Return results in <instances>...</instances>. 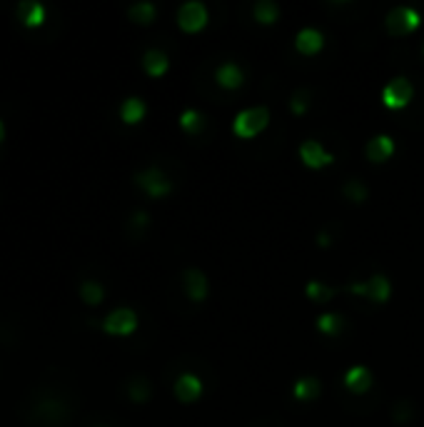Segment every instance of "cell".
Returning a JSON list of instances; mask_svg holds the SVG:
<instances>
[{
	"instance_id": "cell-1",
	"label": "cell",
	"mask_w": 424,
	"mask_h": 427,
	"mask_svg": "<svg viewBox=\"0 0 424 427\" xmlns=\"http://www.w3.org/2000/svg\"><path fill=\"white\" fill-rule=\"evenodd\" d=\"M270 125V108L267 105H255L247 111L237 113L233 120V132L239 140H252Z\"/></svg>"
},
{
	"instance_id": "cell-2",
	"label": "cell",
	"mask_w": 424,
	"mask_h": 427,
	"mask_svg": "<svg viewBox=\"0 0 424 427\" xmlns=\"http://www.w3.org/2000/svg\"><path fill=\"white\" fill-rule=\"evenodd\" d=\"M135 185L143 190L145 195H150L152 200H160V198H167L172 193V180L170 175L160 168H145V170L135 172Z\"/></svg>"
},
{
	"instance_id": "cell-3",
	"label": "cell",
	"mask_w": 424,
	"mask_h": 427,
	"mask_svg": "<svg viewBox=\"0 0 424 427\" xmlns=\"http://www.w3.org/2000/svg\"><path fill=\"white\" fill-rule=\"evenodd\" d=\"M422 25V15L410 5H397L392 8L387 18H384V28L392 38H404V35L414 33Z\"/></svg>"
},
{
	"instance_id": "cell-4",
	"label": "cell",
	"mask_w": 424,
	"mask_h": 427,
	"mask_svg": "<svg viewBox=\"0 0 424 427\" xmlns=\"http://www.w3.org/2000/svg\"><path fill=\"white\" fill-rule=\"evenodd\" d=\"M412 100H414V85L410 83V78H392L382 88V105L387 111H404L412 105Z\"/></svg>"
},
{
	"instance_id": "cell-5",
	"label": "cell",
	"mask_w": 424,
	"mask_h": 427,
	"mask_svg": "<svg viewBox=\"0 0 424 427\" xmlns=\"http://www.w3.org/2000/svg\"><path fill=\"white\" fill-rule=\"evenodd\" d=\"M207 21H210L207 8L200 0H190V3H182L178 8V25L185 33H200L207 25Z\"/></svg>"
},
{
	"instance_id": "cell-6",
	"label": "cell",
	"mask_w": 424,
	"mask_h": 427,
	"mask_svg": "<svg viewBox=\"0 0 424 427\" xmlns=\"http://www.w3.org/2000/svg\"><path fill=\"white\" fill-rule=\"evenodd\" d=\"M135 327H137V315L130 308H117V310H113L103 320V330L108 332V335H117V338L132 335Z\"/></svg>"
},
{
	"instance_id": "cell-7",
	"label": "cell",
	"mask_w": 424,
	"mask_h": 427,
	"mask_svg": "<svg viewBox=\"0 0 424 427\" xmlns=\"http://www.w3.org/2000/svg\"><path fill=\"white\" fill-rule=\"evenodd\" d=\"M182 290H185V295L190 303L200 305V303H205L207 295H210V280H207V275L202 270L187 268L185 273H182Z\"/></svg>"
},
{
	"instance_id": "cell-8",
	"label": "cell",
	"mask_w": 424,
	"mask_h": 427,
	"mask_svg": "<svg viewBox=\"0 0 424 427\" xmlns=\"http://www.w3.org/2000/svg\"><path fill=\"white\" fill-rule=\"evenodd\" d=\"M202 380L195 375V372H180L178 378H175V385H172V393L180 402H185V405H192V402H198L202 397Z\"/></svg>"
},
{
	"instance_id": "cell-9",
	"label": "cell",
	"mask_w": 424,
	"mask_h": 427,
	"mask_svg": "<svg viewBox=\"0 0 424 427\" xmlns=\"http://www.w3.org/2000/svg\"><path fill=\"white\" fill-rule=\"evenodd\" d=\"M297 152H300L302 165L309 168V170H322V168H327L335 163V155L325 150L322 143H317V140H305Z\"/></svg>"
},
{
	"instance_id": "cell-10",
	"label": "cell",
	"mask_w": 424,
	"mask_h": 427,
	"mask_svg": "<svg viewBox=\"0 0 424 427\" xmlns=\"http://www.w3.org/2000/svg\"><path fill=\"white\" fill-rule=\"evenodd\" d=\"M394 155V140L390 135H375L370 143L364 145V158L370 160L372 165H382Z\"/></svg>"
},
{
	"instance_id": "cell-11",
	"label": "cell",
	"mask_w": 424,
	"mask_h": 427,
	"mask_svg": "<svg viewBox=\"0 0 424 427\" xmlns=\"http://www.w3.org/2000/svg\"><path fill=\"white\" fill-rule=\"evenodd\" d=\"M372 385H375V378H372L370 367L364 365H355L349 367L347 372H344V387H347L352 395H364L370 393Z\"/></svg>"
},
{
	"instance_id": "cell-12",
	"label": "cell",
	"mask_w": 424,
	"mask_h": 427,
	"mask_svg": "<svg viewBox=\"0 0 424 427\" xmlns=\"http://www.w3.org/2000/svg\"><path fill=\"white\" fill-rule=\"evenodd\" d=\"M392 295V283L387 275H372L370 280H364V297L370 300V303L375 305H384L387 300H390Z\"/></svg>"
},
{
	"instance_id": "cell-13",
	"label": "cell",
	"mask_w": 424,
	"mask_h": 427,
	"mask_svg": "<svg viewBox=\"0 0 424 427\" xmlns=\"http://www.w3.org/2000/svg\"><path fill=\"white\" fill-rule=\"evenodd\" d=\"M215 83L222 90H237L245 83V73H242V68H239L237 62H222L215 70Z\"/></svg>"
},
{
	"instance_id": "cell-14",
	"label": "cell",
	"mask_w": 424,
	"mask_h": 427,
	"mask_svg": "<svg viewBox=\"0 0 424 427\" xmlns=\"http://www.w3.org/2000/svg\"><path fill=\"white\" fill-rule=\"evenodd\" d=\"M294 48L300 50L302 56H317L325 48V35L317 28H302L294 35Z\"/></svg>"
},
{
	"instance_id": "cell-15",
	"label": "cell",
	"mask_w": 424,
	"mask_h": 427,
	"mask_svg": "<svg viewBox=\"0 0 424 427\" xmlns=\"http://www.w3.org/2000/svg\"><path fill=\"white\" fill-rule=\"evenodd\" d=\"M315 325L325 338L335 340V338H340L344 330H347V317H344L342 312H325V315L317 317Z\"/></svg>"
},
{
	"instance_id": "cell-16",
	"label": "cell",
	"mask_w": 424,
	"mask_h": 427,
	"mask_svg": "<svg viewBox=\"0 0 424 427\" xmlns=\"http://www.w3.org/2000/svg\"><path fill=\"white\" fill-rule=\"evenodd\" d=\"M292 395H294V400H300V402H315L322 395V382L315 375H305V378H300L294 382Z\"/></svg>"
},
{
	"instance_id": "cell-17",
	"label": "cell",
	"mask_w": 424,
	"mask_h": 427,
	"mask_svg": "<svg viewBox=\"0 0 424 427\" xmlns=\"http://www.w3.org/2000/svg\"><path fill=\"white\" fill-rule=\"evenodd\" d=\"M167 68H170V60H167V56H165L163 50H158V48L145 50L143 70L148 73V76L150 78H163L165 73H167Z\"/></svg>"
},
{
	"instance_id": "cell-18",
	"label": "cell",
	"mask_w": 424,
	"mask_h": 427,
	"mask_svg": "<svg viewBox=\"0 0 424 427\" xmlns=\"http://www.w3.org/2000/svg\"><path fill=\"white\" fill-rule=\"evenodd\" d=\"M18 21L25 28H38L45 21V8L40 3H33V0H23L21 5H18Z\"/></svg>"
},
{
	"instance_id": "cell-19",
	"label": "cell",
	"mask_w": 424,
	"mask_h": 427,
	"mask_svg": "<svg viewBox=\"0 0 424 427\" xmlns=\"http://www.w3.org/2000/svg\"><path fill=\"white\" fill-rule=\"evenodd\" d=\"M145 115H148V105H145V100H140V97H128L123 105H120V117H123L125 125H137L143 123Z\"/></svg>"
},
{
	"instance_id": "cell-20",
	"label": "cell",
	"mask_w": 424,
	"mask_h": 427,
	"mask_svg": "<svg viewBox=\"0 0 424 427\" xmlns=\"http://www.w3.org/2000/svg\"><path fill=\"white\" fill-rule=\"evenodd\" d=\"M252 18L260 25H274L280 21V5L274 0H257L252 5Z\"/></svg>"
},
{
	"instance_id": "cell-21",
	"label": "cell",
	"mask_w": 424,
	"mask_h": 427,
	"mask_svg": "<svg viewBox=\"0 0 424 427\" xmlns=\"http://www.w3.org/2000/svg\"><path fill=\"white\" fill-rule=\"evenodd\" d=\"M128 397H130L135 405H145V402L152 397L150 380L145 378V375H135V378L128 380Z\"/></svg>"
},
{
	"instance_id": "cell-22",
	"label": "cell",
	"mask_w": 424,
	"mask_h": 427,
	"mask_svg": "<svg viewBox=\"0 0 424 427\" xmlns=\"http://www.w3.org/2000/svg\"><path fill=\"white\" fill-rule=\"evenodd\" d=\"M305 295H307V300H312V303L325 305V303H332V300H335L337 288L322 283V280H309V283L305 285Z\"/></svg>"
},
{
	"instance_id": "cell-23",
	"label": "cell",
	"mask_w": 424,
	"mask_h": 427,
	"mask_svg": "<svg viewBox=\"0 0 424 427\" xmlns=\"http://www.w3.org/2000/svg\"><path fill=\"white\" fill-rule=\"evenodd\" d=\"M155 15H158V5H155V3H148V0L128 8V18H130L135 25H150V23L155 21Z\"/></svg>"
},
{
	"instance_id": "cell-24",
	"label": "cell",
	"mask_w": 424,
	"mask_h": 427,
	"mask_svg": "<svg viewBox=\"0 0 424 427\" xmlns=\"http://www.w3.org/2000/svg\"><path fill=\"white\" fill-rule=\"evenodd\" d=\"M205 125H207V117L200 111H195V108H190V111H185L180 115V128L187 135H200V132L205 130Z\"/></svg>"
},
{
	"instance_id": "cell-25",
	"label": "cell",
	"mask_w": 424,
	"mask_h": 427,
	"mask_svg": "<svg viewBox=\"0 0 424 427\" xmlns=\"http://www.w3.org/2000/svg\"><path fill=\"white\" fill-rule=\"evenodd\" d=\"M342 195L352 205H362V203H367V198H370V190H367V185H364L362 180L349 178L342 185Z\"/></svg>"
},
{
	"instance_id": "cell-26",
	"label": "cell",
	"mask_w": 424,
	"mask_h": 427,
	"mask_svg": "<svg viewBox=\"0 0 424 427\" xmlns=\"http://www.w3.org/2000/svg\"><path fill=\"white\" fill-rule=\"evenodd\" d=\"M414 413H417V407H414V400H410V397H399L397 402L392 405V420L397 422V425L412 422Z\"/></svg>"
},
{
	"instance_id": "cell-27",
	"label": "cell",
	"mask_w": 424,
	"mask_h": 427,
	"mask_svg": "<svg viewBox=\"0 0 424 427\" xmlns=\"http://www.w3.org/2000/svg\"><path fill=\"white\" fill-rule=\"evenodd\" d=\"M309 100H312V90L309 88H297L290 95V100H287V105H290V113L292 115H305L307 113V108H309Z\"/></svg>"
},
{
	"instance_id": "cell-28",
	"label": "cell",
	"mask_w": 424,
	"mask_h": 427,
	"mask_svg": "<svg viewBox=\"0 0 424 427\" xmlns=\"http://www.w3.org/2000/svg\"><path fill=\"white\" fill-rule=\"evenodd\" d=\"M80 297L85 305H100L105 300V288L95 280H85L80 285Z\"/></svg>"
},
{
	"instance_id": "cell-29",
	"label": "cell",
	"mask_w": 424,
	"mask_h": 427,
	"mask_svg": "<svg viewBox=\"0 0 424 427\" xmlns=\"http://www.w3.org/2000/svg\"><path fill=\"white\" fill-rule=\"evenodd\" d=\"M148 225H150V215L145 213V210H137L130 218V225H128V228L132 230V235H143Z\"/></svg>"
},
{
	"instance_id": "cell-30",
	"label": "cell",
	"mask_w": 424,
	"mask_h": 427,
	"mask_svg": "<svg viewBox=\"0 0 424 427\" xmlns=\"http://www.w3.org/2000/svg\"><path fill=\"white\" fill-rule=\"evenodd\" d=\"M317 245H320V248H329V245H332V235H329L327 230H320V233H317Z\"/></svg>"
},
{
	"instance_id": "cell-31",
	"label": "cell",
	"mask_w": 424,
	"mask_h": 427,
	"mask_svg": "<svg viewBox=\"0 0 424 427\" xmlns=\"http://www.w3.org/2000/svg\"><path fill=\"white\" fill-rule=\"evenodd\" d=\"M5 140V125H3V120H0V143Z\"/></svg>"
},
{
	"instance_id": "cell-32",
	"label": "cell",
	"mask_w": 424,
	"mask_h": 427,
	"mask_svg": "<svg viewBox=\"0 0 424 427\" xmlns=\"http://www.w3.org/2000/svg\"><path fill=\"white\" fill-rule=\"evenodd\" d=\"M93 427H108V425H93Z\"/></svg>"
},
{
	"instance_id": "cell-33",
	"label": "cell",
	"mask_w": 424,
	"mask_h": 427,
	"mask_svg": "<svg viewBox=\"0 0 424 427\" xmlns=\"http://www.w3.org/2000/svg\"><path fill=\"white\" fill-rule=\"evenodd\" d=\"M422 58H424V45H422Z\"/></svg>"
}]
</instances>
